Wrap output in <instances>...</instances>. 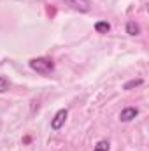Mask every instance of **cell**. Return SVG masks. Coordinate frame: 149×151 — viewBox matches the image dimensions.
<instances>
[{
    "mask_svg": "<svg viewBox=\"0 0 149 151\" xmlns=\"http://www.w3.org/2000/svg\"><path fill=\"white\" fill-rule=\"evenodd\" d=\"M137 114H139V109H137V107H125V109L119 113V119H121L123 123H128V121H132Z\"/></svg>",
    "mask_w": 149,
    "mask_h": 151,
    "instance_id": "cell-3",
    "label": "cell"
},
{
    "mask_svg": "<svg viewBox=\"0 0 149 151\" xmlns=\"http://www.w3.org/2000/svg\"><path fill=\"white\" fill-rule=\"evenodd\" d=\"M126 34H130V35H139V34H140V27H139L135 21H128V23H126Z\"/></svg>",
    "mask_w": 149,
    "mask_h": 151,
    "instance_id": "cell-5",
    "label": "cell"
},
{
    "mask_svg": "<svg viewBox=\"0 0 149 151\" xmlns=\"http://www.w3.org/2000/svg\"><path fill=\"white\" fill-rule=\"evenodd\" d=\"M28 65H30V69H32V70H35V72H39V74H42V76L51 74V72H53V69H54L53 60H51V58H46V56L32 58V60L28 62Z\"/></svg>",
    "mask_w": 149,
    "mask_h": 151,
    "instance_id": "cell-1",
    "label": "cell"
},
{
    "mask_svg": "<svg viewBox=\"0 0 149 151\" xmlns=\"http://www.w3.org/2000/svg\"><path fill=\"white\" fill-rule=\"evenodd\" d=\"M9 79L7 77H4V76H0V93H4V91H7L9 90Z\"/></svg>",
    "mask_w": 149,
    "mask_h": 151,
    "instance_id": "cell-8",
    "label": "cell"
},
{
    "mask_svg": "<svg viewBox=\"0 0 149 151\" xmlns=\"http://www.w3.org/2000/svg\"><path fill=\"white\" fill-rule=\"evenodd\" d=\"M109 141H105V139H102V141H98L97 142V146H95V151H109Z\"/></svg>",
    "mask_w": 149,
    "mask_h": 151,
    "instance_id": "cell-7",
    "label": "cell"
},
{
    "mask_svg": "<svg viewBox=\"0 0 149 151\" xmlns=\"http://www.w3.org/2000/svg\"><path fill=\"white\" fill-rule=\"evenodd\" d=\"M69 5H72L74 9L81 11V12H88L90 11V0H65Z\"/></svg>",
    "mask_w": 149,
    "mask_h": 151,
    "instance_id": "cell-4",
    "label": "cell"
},
{
    "mask_svg": "<svg viewBox=\"0 0 149 151\" xmlns=\"http://www.w3.org/2000/svg\"><path fill=\"white\" fill-rule=\"evenodd\" d=\"M95 30H97L98 34H107V32L111 30V25H109L107 21H97V23H95Z\"/></svg>",
    "mask_w": 149,
    "mask_h": 151,
    "instance_id": "cell-6",
    "label": "cell"
},
{
    "mask_svg": "<svg viewBox=\"0 0 149 151\" xmlns=\"http://www.w3.org/2000/svg\"><path fill=\"white\" fill-rule=\"evenodd\" d=\"M142 84V79H133V81H128L123 88L125 90H132V88H135V86H140Z\"/></svg>",
    "mask_w": 149,
    "mask_h": 151,
    "instance_id": "cell-9",
    "label": "cell"
},
{
    "mask_svg": "<svg viewBox=\"0 0 149 151\" xmlns=\"http://www.w3.org/2000/svg\"><path fill=\"white\" fill-rule=\"evenodd\" d=\"M67 116H69V111H67V109H60L58 113L54 114V118L51 119V128H53V130H60V128L63 127Z\"/></svg>",
    "mask_w": 149,
    "mask_h": 151,
    "instance_id": "cell-2",
    "label": "cell"
}]
</instances>
